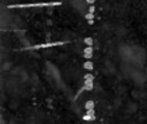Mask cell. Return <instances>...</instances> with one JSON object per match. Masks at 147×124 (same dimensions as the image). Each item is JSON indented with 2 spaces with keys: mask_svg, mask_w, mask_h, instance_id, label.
Segmentation results:
<instances>
[{
  "mask_svg": "<svg viewBox=\"0 0 147 124\" xmlns=\"http://www.w3.org/2000/svg\"><path fill=\"white\" fill-rule=\"evenodd\" d=\"M84 43H85L86 45H92V47H93V41H92V39H90V38H86Z\"/></svg>",
  "mask_w": 147,
  "mask_h": 124,
  "instance_id": "52a82bcc",
  "label": "cell"
},
{
  "mask_svg": "<svg viewBox=\"0 0 147 124\" xmlns=\"http://www.w3.org/2000/svg\"><path fill=\"white\" fill-rule=\"evenodd\" d=\"M84 68H86V70H93V63L90 61H86L84 63Z\"/></svg>",
  "mask_w": 147,
  "mask_h": 124,
  "instance_id": "8992f818",
  "label": "cell"
},
{
  "mask_svg": "<svg viewBox=\"0 0 147 124\" xmlns=\"http://www.w3.org/2000/svg\"><path fill=\"white\" fill-rule=\"evenodd\" d=\"M70 43V41H54V43H47V44H40V45L30 47V49H41V48H48V47H57V45H65V44Z\"/></svg>",
  "mask_w": 147,
  "mask_h": 124,
  "instance_id": "7a4b0ae2",
  "label": "cell"
},
{
  "mask_svg": "<svg viewBox=\"0 0 147 124\" xmlns=\"http://www.w3.org/2000/svg\"><path fill=\"white\" fill-rule=\"evenodd\" d=\"M94 109V102L93 101H88L85 104V110H92Z\"/></svg>",
  "mask_w": 147,
  "mask_h": 124,
  "instance_id": "5b68a950",
  "label": "cell"
},
{
  "mask_svg": "<svg viewBox=\"0 0 147 124\" xmlns=\"http://www.w3.org/2000/svg\"><path fill=\"white\" fill-rule=\"evenodd\" d=\"M94 119V109L86 110V114L84 115V120H93Z\"/></svg>",
  "mask_w": 147,
  "mask_h": 124,
  "instance_id": "3957f363",
  "label": "cell"
},
{
  "mask_svg": "<svg viewBox=\"0 0 147 124\" xmlns=\"http://www.w3.org/2000/svg\"><path fill=\"white\" fill-rule=\"evenodd\" d=\"M92 54H93V47L88 45L85 49H84V56H85V58H90Z\"/></svg>",
  "mask_w": 147,
  "mask_h": 124,
  "instance_id": "277c9868",
  "label": "cell"
},
{
  "mask_svg": "<svg viewBox=\"0 0 147 124\" xmlns=\"http://www.w3.org/2000/svg\"><path fill=\"white\" fill-rule=\"evenodd\" d=\"M61 1H51V3H31V4H12L8 5L7 8L14 9V8H41V7H56L61 5Z\"/></svg>",
  "mask_w": 147,
  "mask_h": 124,
  "instance_id": "6da1fadb",
  "label": "cell"
}]
</instances>
